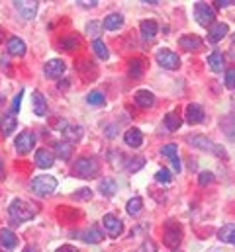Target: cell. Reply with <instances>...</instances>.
Instances as JSON below:
<instances>
[{"label":"cell","instance_id":"35","mask_svg":"<svg viewBox=\"0 0 235 252\" xmlns=\"http://www.w3.org/2000/svg\"><path fill=\"white\" fill-rule=\"evenodd\" d=\"M129 74H131L133 78H139V76L143 74V61H141V59L129 61Z\"/></svg>","mask_w":235,"mask_h":252},{"label":"cell","instance_id":"49","mask_svg":"<svg viewBox=\"0 0 235 252\" xmlns=\"http://www.w3.org/2000/svg\"><path fill=\"white\" fill-rule=\"evenodd\" d=\"M2 170H4V162H2V158H0V174H2Z\"/></svg>","mask_w":235,"mask_h":252},{"label":"cell","instance_id":"1","mask_svg":"<svg viewBox=\"0 0 235 252\" xmlns=\"http://www.w3.org/2000/svg\"><path fill=\"white\" fill-rule=\"evenodd\" d=\"M8 213H10V217L14 219V225H18V223L32 221L38 211H36V207H34L30 201H26V199H22V197H14V199L10 201Z\"/></svg>","mask_w":235,"mask_h":252},{"label":"cell","instance_id":"12","mask_svg":"<svg viewBox=\"0 0 235 252\" xmlns=\"http://www.w3.org/2000/svg\"><path fill=\"white\" fill-rule=\"evenodd\" d=\"M65 61L63 59H51V61H47L45 66H43V72H45V76L47 78H51V80H57L63 76V72H65Z\"/></svg>","mask_w":235,"mask_h":252},{"label":"cell","instance_id":"3","mask_svg":"<svg viewBox=\"0 0 235 252\" xmlns=\"http://www.w3.org/2000/svg\"><path fill=\"white\" fill-rule=\"evenodd\" d=\"M57 186H59L57 178L51 176V174H39V176H36V178L30 182L32 191H34L36 195H39V197H47V195L55 193V191H57Z\"/></svg>","mask_w":235,"mask_h":252},{"label":"cell","instance_id":"21","mask_svg":"<svg viewBox=\"0 0 235 252\" xmlns=\"http://www.w3.org/2000/svg\"><path fill=\"white\" fill-rule=\"evenodd\" d=\"M133 100H135V104L139 108H145V110L155 106V94L149 92V90H137L135 96H133Z\"/></svg>","mask_w":235,"mask_h":252},{"label":"cell","instance_id":"11","mask_svg":"<svg viewBox=\"0 0 235 252\" xmlns=\"http://www.w3.org/2000/svg\"><path fill=\"white\" fill-rule=\"evenodd\" d=\"M73 235H78L80 241H84L88 245H96V243H100L104 239V233H102V229L98 225H90L86 231H78V233H73Z\"/></svg>","mask_w":235,"mask_h":252},{"label":"cell","instance_id":"10","mask_svg":"<svg viewBox=\"0 0 235 252\" xmlns=\"http://www.w3.org/2000/svg\"><path fill=\"white\" fill-rule=\"evenodd\" d=\"M102 227L106 229V233H108L112 239H118V237L123 233V223H121V219H118L116 215H112V213H106V215L102 217Z\"/></svg>","mask_w":235,"mask_h":252},{"label":"cell","instance_id":"51","mask_svg":"<svg viewBox=\"0 0 235 252\" xmlns=\"http://www.w3.org/2000/svg\"><path fill=\"white\" fill-rule=\"evenodd\" d=\"M234 41H235V33H234Z\"/></svg>","mask_w":235,"mask_h":252},{"label":"cell","instance_id":"45","mask_svg":"<svg viewBox=\"0 0 235 252\" xmlns=\"http://www.w3.org/2000/svg\"><path fill=\"white\" fill-rule=\"evenodd\" d=\"M55 252H78V249L77 247H71V245H61V247H57Z\"/></svg>","mask_w":235,"mask_h":252},{"label":"cell","instance_id":"44","mask_svg":"<svg viewBox=\"0 0 235 252\" xmlns=\"http://www.w3.org/2000/svg\"><path fill=\"white\" fill-rule=\"evenodd\" d=\"M214 4H216L218 8H228V6H234L235 0H216Z\"/></svg>","mask_w":235,"mask_h":252},{"label":"cell","instance_id":"8","mask_svg":"<svg viewBox=\"0 0 235 252\" xmlns=\"http://www.w3.org/2000/svg\"><path fill=\"white\" fill-rule=\"evenodd\" d=\"M14 147H16V153L18 155H28L34 147H36V137L32 131H22L16 141H14Z\"/></svg>","mask_w":235,"mask_h":252},{"label":"cell","instance_id":"28","mask_svg":"<svg viewBox=\"0 0 235 252\" xmlns=\"http://www.w3.org/2000/svg\"><path fill=\"white\" fill-rule=\"evenodd\" d=\"M98 189H100V193L102 195H106V197H112L114 193L118 191V184L114 178H102L100 182H98Z\"/></svg>","mask_w":235,"mask_h":252},{"label":"cell","instance_id":"31","mask_svg":"<svg viewBox=\"0 0 235 252\" xmlns=\"http://www.w3.org/2000/svg\"><path fill=\"white\" fill-rule=\"evenodd\" d=\"M208 64H210V68H212L214 72H222V70H224V55H222L220 51L212 53V55L208 57Z\"/></svg>","mask_w":235,"mask_h":252},{"label":"cell","instance_id":"22","mask_svg":"<svg viewBox=\"0 0 235 252\" xmlns=\"http://www.w3.org/2000/svg\"><path fill=\"white\" fill-rule=\"evenodd\" d=\"M176 149H178V147H176L175 143H169V145H165V147L161 149V155H163V157H167V158L171 160V164H173L175 172H180V170H182V164H180V160H178Z\"/></svg>","mask_w":235,"mask_h":252},{"label":"cell","instance_id":"14","mask_svg":"<svg viewBox=\"0 0 235 252\" xmlns=\"http://www.w3.org/2000/svg\"><path fill=\"white\" fill-rule=\"evenodd\" d=\"M18 247V237L10 229H0V249L4 252H12Z\"/></svg>","mask_w":235,"mask_h":252},{"label":"cell","instance_id":"20","mask_svg":"<svg viewBox=\"0 0 235 252\" xmlns=\"http://www.w3.org/2000/svg\"><path fill=\"white\" fill-rule=\"evenodd\" d=\"M6 49H8V53L10 55H16V57H22V55H26V51H28V47H26V43L18 37V35H12L10 39H8V43H6Z\"/></svg>","mask_w":235,"mask_h":252},{"label":"cell","instance_id":"36","mask_svg":"<svg viewBox=\"0 0 235 252\" xmlns=\"http://www.w3.org/2000/svg\"><path fill=\"white\" fill-rule=\"evenodd\" d=\"M61 49H65V51H71V49H75L77 45H78V39L75 37V35H65L63 39H61Z\"/></svg>","mask_w":235,"mask_h":252},{"label":"cell","instance_id":"26","mask_svg":"<svg viewBox=\"0 0 235 252\" xmlns=\"http://www.w3.org/2000/svg\"><path fill=\"white\" fill-rule=\"evenodd\" d=\"M53 151H55V157H59L61 160H71V157H73V145L67 141L53 143Z\"/></svg>","mask_w":235,"mask_h":252},{"label":"cell","instance_id":"29","mask_svg":"<svg viewBox=\"0 0 235 252\" xmlns=\"http://www.w3.org/2000/svg\"><path fill=\"white\" fill-rule=\"evenodd\" d=\"M218 239L224 241V243H230V245H234L235 247V225H232V223L224 225V227L218 231Z\"/></svg>","mask_w":235,"mask_h":252},{"label":"cell","instance_id":"39","mask_svg":"<svg viewBox=\"0 0 235 252\" xmlns=\"http://www.w3.org/2000/svg\"><path fill=\"white\" fill-rule=\"evenodd\" d=\"M155 180H157V182H163V184H169V182L173 180V176H171V172L165 168V170H157Z\"/></svg>","mask_w":235,"mask_h":252},{"label":"cell","instance_id":"37","mask_svg":"<svg viewBox=\"0 0 235 252\" xmlns=\"http://www.w3.org/2000/svg\"><path fill=\"white\" fill-rule=\"evenodd\" d=\"M143 164H145V158H143V157L129 158V162H127V170H129V172H137L139 168H143Z\"/></svg>","mask_w":235,"mask_h":252},{"label":"cell","instance_id":"27","mask_svg":"<svg viewBox=\"0 0 235 252\" xmlns=\"http://www.w3.org/2000/svg\"><path fill=\"white\" fill-rule=\"evenodd\" d=\"M102 26H104V30H108V32H116V30H119V28L123 26V16L118 14V12H112V14H108V16L104 18Z\"/></svg>","mask_w":235,"mask_h":252},{"label":"cell","instance_id":"50","mask_svg":"<svg viewBox=\"0 0 235 252\" xmlns=\"http://www.w3.org/2000/svg\"><path fill=\"white\" fill-rule=\"evenodd\" d=\"M2 102H4V100H2V98H0V106H2Z\"/></svg>","mask_w":235,"mask_h":252},{"label":"cell","instance_id":"13","mask_svg":"<svg viewBox=\"0 0 235 252\" xmlns=\"http://www.w3.org/2000/svg\"><path fill=\"white\" fill-rule=\"evenodd\" d=\"M204 118H206V114H204V108H202L200 104H194V102H192V104L186 106V122H188L190 126L202 124Z\"/></svg>","mask_w":235,"mask_h":252},{"label":"cell","instance_id":"42","mask_svg":"<svg viewBox=\"0 0 235 252\" xmlns=\"http://www.w3.org/2000/svg\"><path fill=\"white\" fill-rule=\"evenodd\" d=\"M226 86L228 88H235V68H230L226 72Z\"/></svg>","mask_w":235,"mask_h":252},{"label":"cell","instance_id":"17","mask_svg":"<svg viewBox=\"0 0 235 252\" xmlns=\"http://www.w3.org/2000/svg\"><path fill=\"white\" fill-rule=\"evenodd\" d=\"M157 30H159V26H157L155 20H143V22L139 24V32H141L143 41H151V39H155Z\"/></svg>","mask_w":235,"mask_h":252},{"label":"cell","instance_id":"48","mask_svg":"<svg viewBox=\"0 0 235 252\" xmlns=\"http://www.w3.org/2000/svg\"><path fill=\"white\" fill-rule=\"evenodd\" d=\"M2 41H4V30L0 28V43H2Z\"/></svg>","mask_w":235,"mask_h":252},{"label":"cell","instance_id":"30","mask_svg":"<svg viewBox=\"0 0 235 252\" xmlns=\"http://www.w3.org/2000/svg\"><path fill=\"white\" fill-rule=\"evenodd\" d=\"M92 49H94L96 57L102 59V61H106V59L110 57V51H108V47H106V43H104L102 39H94V41H92Z\"/></svg>","mask_w":235,"mask_h":252},{"label":"cell","instance_id":"6","mask_svg":"<svg viewBox=\"0 0 235 252\" xmlns=\"http://www.w3.org/2000/svg\"><path fill=\"white\" fill-rule=\"evenodd\" d=\"M194 18H196V22L202 26V28H212L216 22V12H214V8L210 6V4H206V2H196L194 4Z\"/></svg>","mask_w":235,"mask_h":252},{"label":"cell","instance_id":"9","mask_svg":"<svg viewBox=\"0 0 235 252\" xmlns=\"http://www.w3.org/2000/svg\"><path fill=\"white\" fill-rule=\"evenodd\" d=\"M38 4H39V2H36V0H16V2H14V8H16V12L20 14V18H24V20H34L36 14H38Z\"/></svg>","mask_w":235,"mask_h":252},{"label":"cell","instance_id":"24","mask_svg":"<svg viewBox=\"0 0 235 252\" xmlns=\"http://www.w3.org/2000/svg\"><path fill=\"white\" fill-rule=\"evenodd\" d=\"M82 135H84V129L80 126H67L63 129V137H65V141L67 143H78L80 139H82Z\"/></svg>","mask_w":235,"mask_h":252},{"label":"cell","instance_id":"23","mask_svg":"<svg viewBox=\"0 0 235 252\" xmlns=\"http://www.w3.org/2000/svg\"><path fill=\"white\" fill-rule=\"evenodd\" d=\"M178 45H180V49H184V51H196V49H200L202 47V39H200V35H182L180 39H178Z\"/></svg>","mask_w":235,"mask_h":252},{"label":"cell","instance_id":"4","mask_svg":"<svg viewBox=\"0 0 235 252\" xmlns=\"http://www.w3.org/2000/svg\"><path fill=\"white\" fill-rule=\"evenodd\" d=\"M98 168H100V164H98V160H96L94 157H80V158L75 160V164H73L75 176H77V178H84V180L94 178V176L98 174Z\"/></svg>","mask_w":235,"mask_h":252},{"label":"cell","instance_id":"33","mask_svg":"<svg viewBox=\"0 0 235 252\" xmlns=\"http://www.w3.org/2000/svg\"><path fill=\"white\" fill-rule=\"evenodd\" d=\"M141 207H143V199H141L139 195L131 197V199L127 201V205H125V209H127L129 215H139V213H141Z\"/></svg>","mask_w":235,"mask_h":252},{"label":"cell","instance_id":"32","mask_svg":"<svg viewBox=\"0 0 235 252\" xmlns=\"http://www.w3.org/2000/svg\"><path fill=\"white\" fill-rule=\"evenodd\" d=\"M180 124H182V120H180V116H178L176 112H169V114L165 116V127H167L169 131L180 129Z\"/></svg>","mask_w":235,"mask_h":252},{"label":"cell","instance_id":"34","mask_svg":"<svg viewBox=\"0 0 235 252\" xmlns=\"http://www.w3.org/2000/svg\"><path fill=\"white\" fill-rule=\"evenodd\" d=\"M86 102L90 106H104L106 104V98H104V94L100 90H92V92L86 94Z\"/></svg>","mask_w":235,"mask_h":252},{"label":"cell","instance_id":"19","mask_svg":"<svg viewBox=\"0 0 235 252\" xmlns=\"http://www.w3.org/2000/svg\"><path fill=\"white\" fill-rule=\"evenodd\" d=\"M16 127H18V118H16V114L8 112V114L2 118V122H0V133H2V137H10Z\"/></svg>","mask_w":235,"mask_h":252},{"label":"cell","instance_id":"25","mask_svg":"<svg viewBox=\"0 0 235 252\" xmlns=\"http://www.w3.org/2000/svg\"><path fill=\"white\" fill-rule=\"evenodd\" d=\"M32 104H34V114L38 116V118H43V116H47V102H45V98H43V94L41 92H34V98H32Z\"/></svg>","mask_w":235,"mask_h":252},{"label":"cell","instance_id":"41","mask_svg":"<svg viewBox=\"0 0 235 252\" xmlns=\"http://www.w3.org/2000/svg\"><path fill=\"white\" fill-rule=\"evenodd\" d=\"M198 182H200V186H206V184L214 182V174H212V172H208V170H204V172H200Z\"/></svg>","mask_w":235,"mask_h":252},{"label":"cell","instance_id":"7","mask_svg":"<svg viewBox=\"0 0 235 252\" xmlns=\"http://www.w3.org/2000/svg\"><path fill=\"white\" fill-rule=\"evenodd\" d=\"M155 61L161 64L163 68H167V70H176V68H180V57L176 55L175 51H171V49H159L157 53H155Z\"/></svg>","mask_w":235,"mask_h":252},{"label":"cell","instance_id":"38","mask_svg":"<svg viewBox=\"0 0 235 252\" xmlns=\"http://www.w3.org/2000/svg\"><path fill=\"white\" fill-rule=\"evenodd\" d=\"M135 252H157V245H155L151 239H145V241L141 243V247Z\"/></svg>","mask_w":235,"mask_h":252},{"label":"cell","instance_id":"18","mask_svg":"<svg viewBox=\"0 0 235 252\" xmlns=\"http://www.w3.org/2000/svg\"><path fill=\"white\" fill-rule=\"evenodd\" d=\"M228 32H230V26L228 24H214L210 28V32H208V41L210 43H220L228 35Z\"/></svg>","mask_w":235,"mask_h":252},{"label":"cell","instance_id":"40","mask_svg":"<svg viewBox=\"0 0 235 252\" xmlns=\"http://www.w3.org/2000/svg\"><path fill=\"white\" fill-rule=\"evenodd\" d=\"M73 197L75 199H90L92 197V189H88V188H80V189H77V193H73Z\"/></svg>","mask_w":235,"mask_h":252},{"label":"cell","instance_id":"2","mask_svg":"<svg viewBox=\"0 0 235 252\" xmlns=\"http://www.w3.org/2000/svg\"><path fill=\"white\" fill-rule=\"evenodd\" d=\"M186 143H188L190 147L198 149V151L212 153V155H216V157H220V158L228 160V153H226V149H224L222 145L214 143L212 139H208L206 135H188V137H186Z\"/></svg>","mask_w":235,"mask_h":252},{"label":"cell","instance_id":"15","mask_svg":"<svg viewBox=\"0 0 235 252\" xmlns=\"http://www.w3.org/2000/svg\"><path fill=\"white\" fill-rule=\"evenodd\" d=\"M123 141H125L127 147L139 149V147L143 145V133H141L137 127H131V129H127V131L123 133Z\"/></svg>","mask_w":235,"mask_h":252},{"label":"cell","instance_id":"16","mask_svg":"<svg viewBox=\"0 0 235 252\" xmlns=\"http://www.w3.org/2000/svg\"><path fill=\"white\" fill-rule=\"evenodd\" d=\"M36 166L38 168H51L53 166V160H55V155L49 151V149H39L36 153Z\"/></svg>","mask_w":235,"mask_h":252},{"label":"cell","instance_id":"5","mask_svg":"<svg viewBox=\"0 0 235 252\" xmlns=\"http://www.w3.org/2000/svg\"><path fill=\"white\" fill-rule=\"evenodd\" d=\"M182 235H184V231H182V225H180V223H176V221H167V223H165V229H163V241H165V245H167L169 249L180 247V243H182Z\"/></svg>","mask_w":235,"mask_h":252},{"label":"cell","instance_id":"46","mask_svg":"<svg viewBox=\"0 0 235 252\" xmlns=\"http://www.w3.org/2000/svg\"><path fill=\"white\" fill-rule=\"evenodd\" d=\"M77 4H78V6H82V8H94V6L98 4V0H88V2H82V0H78Z\"/></svg>","mask_w":235,"mask_h":252},{"label":"cell","instance_id":"47","mask_svg":"<svg viewBox=\"0 0 235 252\" xmlns=\"http://www.w3.org/2000/svg\"><path fill=\"white\" fill-rule=\"evenodd\" d=\"M22 252H39V251H38L36 247H32V245H30V247H24V251Z\"/></svg>","mask_w":235,"mask_h":252},{"label":"cell","instance_id":"43","mask_svg":"<svg viewBox=\"0 0 235 252\" xmlns=\"http://www.w3.org/2000/svg\"><path fill=\"white\" fill-rule=\"evenodd\" d=\"M22 96H24V90H20L16 96H14V102H12V114H18V110H20V100H22Z\"/></svg>","mask_w":235,"mask_h":252}]
</instances>
